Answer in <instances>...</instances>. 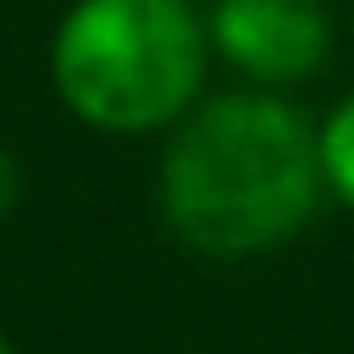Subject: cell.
<instances>
[{"instance_id": "6da1fadb", "label": "cell", "mask_w": 354, "mask_h": 354, "mask_svg": "<svg viewBox=\"0 0 354 354\" xmlns=\"http://www.w3.org/2000/svg\"><path fill=\"white\" fill-rule=\"evenodd\" d=\"M321 138L266 94L205 105L160 166L166 221L205 254H254L282 243L315 205Z\"/></svg>"}, {"instance_id": "7a4b0ae2", "label": "cell", "mask_w": 354, "mask_h": 354, "mask_svg": "<svg viewBox=\"0 0 354 354\" xmlns=\"http://www.w3.org/2000/svg\"><path fill=\"white\" fill-rule=\"evenodd\" d=\"M205 72V39L183 0H83L55 39V88L111 133L171 122Z\"/></svg>"}, {"instance_id": "3957f363", "label": "cell", "mask_w": 354, "mask_h": 354, "mask_svg": "<svg viewBox=\"0 0 354 354\" xmlns=\"http://www.w3.org/2000/svg\"><path fill=\"white\" fill-rule=\"evenodd\" d=\"M216 44L249 77L293 83L326 55V17L315 0H221Z\"/></svg>"}, {"instance_id": "277c9868", "label": "cell", "mask_w": 354, "mask_h": 354, "mask_svg": "<svg viewBox=\"0 0 354 354\" xmlns=\"http://www.w3.org/2000/svg\"><path fill=\"white\" fill-rule=\"evenodd\" d=\"M321 171L337 183L343 199H354V100L337 105V116L321 133Z\"/></svg>"}, {"instance_id": "5b68a950", "label": "cell", "mask_w": 354, "mask_h": 354, "mask_svg": "<svg viewBox=\"0 0 354 354\" xmlns=\"http://www.w3.org/2000/svg\"><path fill=\"white\" fill-rule=\"evenodd\" d=\"M17 194H22V171H17V160H11L6 149H0V216H11Z\"/></svg>"}, {"instance_id": "8992f818", "label": "cell", "mask_w": 354, "mask_h": 354, "mask_svg": "<svg viewBox=\"0 0 354 354\" xmlns=\"http://www.w3.org/2000/svg\"><path fill=\"white\" fill-rule=\"evenodd\" d=\"M0 354H11V343H6V337H0Z\"/></svg>"}]
</instances>
